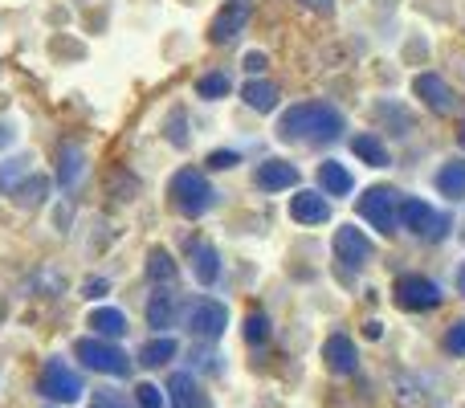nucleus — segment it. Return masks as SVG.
Masks as SVG:
<instances>
[{
  "label": "nucleus",
  "instance_id": "f257e3e1",
  "mask_svg": "<svg viewBox=\"0 0 465 408\" xmlns=\"http://www.w3.org/2000/svg\"><path fill=\"white\" fill-rule=\"evenodd\" d=\"M343 131H347L343 111L331 103H298V106H290L278 123V135L286 139V144H306V147L335 144Z\"/></svg>",
  "mask_w": 465,
  "mask_h": 408
},
{
  "label": "nucleus",
  "instance_id": "f03ea898",
  "mask_svg": "<svg viewBox=\"0 0 465 408\" xmlns=\"http://www.w3.org/2000/svg\"><path fill=\"white\" fill-rule=\"evenodd\" d=\"M168 196L176 204L180 216H204L213 204H217V188L204 180V172L196 168H180L168 184Z\"/></svg>",
  "mask_w": 465,
  "mask_h": 408
},
{
  "label": "nucleus",
  "instance_id": "7ed1b4c3",
  "mask_svg": "<svg viewBox=\"0 0 465 408\" xmlns=\"http://www.w3.org/2000/svg\"><path fill=\"white\" fill-rule=\"evenodd\" d=\"M74 352H78L82 368L98 372V376L127 380L131 368H135V360H131L123 347H114V339H78V343H74Z\"/></svg>",
  "mask_w": 465,
  "mask_h": 408
},
{
  "label": "nucleus",
  "instance_id": "20e7f679",
  "mask_svg": "<svg viewBox=\"0 0 465 408\" xmlns=\"http://www.w3.org/2000/svg\"><path fill=\"white\" fill-rule=\"evenodd\" d=\"M401 224L412 233V237H420V241H445L450 237V229H453V216H445V213H437L429 201H420V196H401Z\"/></svg>",
  "mask_w": 465,
  "mask_h": 408
},
{
  "label": "nucleus",
  "instance_id": "39448f33",
  "mask_svg": "<svg viewBox=\"0 0 465 408\" xmlns=\"http://www.w3.org/2000/svg\"><path fill=\"white\" fill-rule=\"evenodd\" d=\"M331 249H335L339 282H355L363 274V265L371 262V241H368V233L355 229V224H343V229L335 233V241H331Z\"/></svg>",
  "mask_w": 465,
  "mask_h": 408
},
{
  "label": "nucleus",
  "instance_id": "423d86ee",
  "mask_svg": "<svg viewBox=\"0 0 465 408\" xmlns=\"http://www.w3.org/2000/svg\"><path fill=\"white\" fill-rule=\"evenodd\" d=\"M360 216L380 233V237H396V224H401V193L388 184H371L360 196Z\"/></svg>",
  "mask_w": 465,
  "mask_h": 408
},
{
  "label": "nucleus",
  "instance_id": "0eeeda50",
  "mask_svg": "<svg viewBox=\"0 0 465 408\" xmlns=\"http://www.w3.org/2000/svg\"><path fill=\"white\" fill-rule=\"evenodd\" d=\"M82 376L70 368L65 360H49L45 368H41V396H49L54 404H74V401H82Z\"/></svg>",
  "mask_w": 465,
  "mask_h": 408
},
{
  "label": "nucleus",
  "instance_id": "6e6552de",
  "mask_svg": "<svg viewBox=\"0 0 465 408\" xmlns=\"http://www.w3.org/2000/svg\"><path fill=\"white\" fill-rule=\"evenodd\" d=\"M441 286H437L433 278H425V274H404V278H396V306L401 311H433V306H441Z\"/></svg>",
  "mask_w": 465,
  "mask_h": 408
},
{
  "label": "nucleus",
  "instance_id": "1a4fd4ad",
  "mask_svg": "<svg viewBox=\"0 0 465 408\" xmlns=\"http://www.w3.org/2000/svg\"><path fill=\"white\" fill-rule=\"evenodd\" d=\"M229 327V311L225 303H213V298H201V303L188 311V331H193L196 339H204V343H213V339H221Z\"/></svg>",
  "mask_w": 465,
  "mask_h": 408
},
{
  "label": "nucleus",
  "instance_id": "9d476101",
  "mask_svg": "<svg viewBox=\"0 0 465 408\" xmlns=\"http://www.w3.org/2000/svg\"><path fill=\"white\" fill-rule=\"evenodd\" d=\"M249 16H253V8H249V0H229V5L217 8V16H213L209 25V37L217 41V45H229L237 33H245Z\"/></svg>",
  "mask_w": 465,
  "mask_h": 408
},
{
  "label": "nucleus",
  "instance_id": "9b49d317",
  "mask_svg": "<svg viewBox=\"0 0 465 408\" xmlns=\"http://www.w3.org/2000/svg\"><path fill=\"white\" fill-rule=\"evenodd\" d=\"M412 90H417V98H420V103H425L433 114H453V106H458V98H453L450 82H445L441 74H417Z\"/></svg>",
  "mask_w": 465,
  "mask_h": 408
},
{
  "label": "nucleus",
  "instance_id": "f8f14e48",
  "mask_svg": "<svg viewBox=\"0 0 465 408\" xmlns=\"http://www.w3.org/2000/svg\"><path fill=\"white\" fill-rule=\"evenodd\" d=\"M253 180H257L262 193H286V188L298 184V168L286 164V160H265V164H257Z\"/></svg>",
  "mask_w": 465,
  "mask_h": 408
},
{
  "label": "nucleus",
  "instance_id": "ddd939ff",
  "mask_svg": "<svg viewBox=\"0 0 465 408\" xmlns=\"http://www.w3.org/2000/svg\"><path fill=\"white\" fill-rule=\"evenodd\" d=\"M322 360H327V368L335 376H355V368H360V352H355V343L347 335H331L322 343Z\"/></svg>",
  "mask_w": 465,
  "mask_h": 408
},
{
  "label": "nucleus",
  "instance_id": "4468645a",
  "mask_svg": "<svg viewBox=\"0 0 465 408\" xmlns=\"http://www.w3.org/2000/svg\"><path fill=\"white\" fill-rule=\"evenodd\" d=\"M176 314H180V294H172L168 286H160V290H152L147 294V327H172L176 323Z\"/></svg>",
  "mask_w": 465,
  "mask_h": 408
},
{
  "label": "nucleus",
  "instance_id": "2eb2a0df",
  "mask_svg": "<svg viewBox=\"0 0 465 408\" xmlns=\"http://www.w3.org/2000/svg\"><path fill=\"white\" fill-rule=\"evenodd\" d=\"M168 396H172V408H209V396H204V388L196 384L188 372H172Z\"/></svg>",
  "mask_w": 465,
  "mask_h": 408
},
{
  "label": "nucleus",
  "instance_id": "dca6fc26",
  "mask_svg": "<svg viewBox=\"0 0 465 408\" xmlns=\"http://www.w3.org/2000/svg\"><path fill=\"white\" fill-rule=\"evenodd\" d=\"M371 119L388 123V131H392V135H409V131H417V119H412L409 106H401L396 98H380V103L371 106Z\"/></svg>",
  "mask_w": 465,
  "mask_h": 408
},
{
  "label": "nucleus",
  "instance_id": "f3484780",
  "mask_svg": "<svg viewBox=\"0 0 465 408\" xmlns=\"http://www.w3.org/2000/svg\"><path fill=\"white\" fill-rule=\"evenodd\" d=\"M290 216H294L298 224H322V221H331V204H327V196H319V193H298L294 201H290Z\"/></svg>",
  "mask_w": 465,
  "mask_h": 408
},
{
  "label": "nucleus",
  "instance_id": "a211bd4d",
  "mask_svg": "<svg viewBox=\"0 0 465 408\" xmlns=\"http://www.w3.org/2000/svg\"><path fill=\"white\" fill-rule=\"evenodd\" d=\"M86 172V152L78 144H62L57 147V184L62 188H74Z\"/></svg>",
  "mask_w": 465,
  "mask_h": 408
},
{
  "label": "nucleus",
  "instance_id": "6ab92c4d",
  "mask_svg": "<svg viewBox=\"0 0 465 408\" xmlns=\"http://www.w3.org/2000/svg\"><path fill=\"white\" fill-rule=\"evenodd\" d=\"M86 327H94L98 339H123L127 335V314L114 311V306H98V311H90Z\"/></svg>",
  "mask_w": 465,
  "mask_h": 408
},
{
  "label": "nucleus",
  "instance_id": "aec40b11",
  "mask_svg": "<svg viewBox=\"0 0 465 408\" xmlns=\"http://www.w3.org/2000/svg\"><path fill=\"white\" fill-rule=\"evenodd\" d=\"M319 188L331 196H347L355 188V180L339 160H327V164H319Z\"/></svg>",
  "mask_w": 465,
  "mask_h": 408
},
{
  "label": "nucleus",
  "instance_id": "412c9836",
  "mask_svg": "<svg viewBox=\"0 0 465 408\" xmlns=\"http://www.w3.org/2000/svg\"><path fill=\"white\" fill-rule=\"evenodd\" d=\"M437 193L441 196H450V201H461L465 196V160H450V164H441V172H437Z\"/></svg>",
  "mask_w": 465,
  "mask_h": 408
},
{
  "label": "nucleus",
  "instance_id": "4be33fe9",
  "mask_svg": "<svg viewBox=\"0 0 465 408\" xmlns=\"http://www.w3.org/2000/svg\"><path fill=\"white\" fill-rule=\"evenodd\" d=\"M351 152L360 155L368 168H392V155H388L384 139H376V135H355L351 139Z\"/></svg>",
  "mask_w": 465,
  "mask_h": 408
},
{
  "label": "nucleus",
  "instance_id": "5701e85b",
  "mask_svg": "<svg viewBox=\"0 0 465 408\" xmlns=\"http://www.w3.org/2000/svg\"><path fill=\"white\" fill-rule=\"evenodd\" d=\"M193 274L201 286H213L221 278V254L213 245H196L193 249Z\"/></svg>",
  "mask_w": 465,
  "mask_h": 408
},
{
  "label": "nucleus",
  "instance_id": "b1692460",
  "mask_svg": "<svg viewBox=\"0 0 465 408\" xmlns=\"http://www.w3.org/2000/svg\"><path fill=\"white\" fill-rule=\"evenodd\" d=\"M8 196H13L16 208H37V204L49 196V180H45V176H25Z\"/></svg>",
  "mask_w": 465,
  "mask_h": 408
},
{
  "label": "nucleus",
  "instance_id": "393cba45",
  "mask_svg": "<svg viewBox=\"0 0 465 408\" xmlns=\"http://www.w3.org/2000/svg\"><path fill=\"white\" fill-rule=\"evenodd\" d=\"M241 98H245L253 111L270 114L273 106H278V86L273 82H245V90H241Z\"/></svg>",
  "mask_w": 465,
  "mask_h": 408
},
{
  "label": "nucleus",
  "instance_id": "a878e982",
  "mask_svg": "<svg viewBox=\"0 0 465 408\" xmlns=\"http://www.w3.org/2000/svg\"><path fill=\"white\" fill-rule=\"evenodd\" d=\"M176 274H180V265L172 262V254H168V249H163V245H155L152 254H147V278H152V282H160V286H168V282L176 278Z\"/></svg>",
  "mask_w": 465,
  "mask_h": 408
},
{
  "label": "nucleus",
  "instance_id": "bb28decb",
  "mask_svg": "<svg viewBox=\"0 0 465 408\" xmlns=\"http://www.w3.org/2000/svg\"><path fill=\"white\" fill-rule=\"evenodd\" d=\"M176 339H152V343H143V352H139V363H147V368H163L168 360H176Z\"/></svg>",
  "mask_w": 465,
  "mask_h": 408
},
{
  "label": "nucleus",
  "instance_id": "cd10ccee",
  "mask_svg": "<svg viewBox=\"0 0 465 408\" xmlns=\"http://www.w3.org/2000/svg\"><path fill=\"white\" fill-rule=\"evenodd\" d=\"M229 86H232V82H229L225 70H213V74H201V78H196V95L209 98V103H213V98H225Z\"/></svg>",
  "mask_w": 465,
  "mask_h": 408
},
{
  "label": "nucleus",
  "instance_id": "c85d7f7f",
  "mask_svg": "<svg viewBox=\"0 0 465 408\" xmlns=\"http://www.w3.org/2000/svg\"><path fill=\"white\" fill-rule=\"evenodd\" d=\"M245 343H253V347H262L265 339H270V319H265L262 311H253V314H245Z\"/></svg>",
  "mask_w": 465,
  "mask_h": 408
},
{
  "label": "nucleus",
  "instance_id": "c756f323",
  "mask_svg": "<svg viewBox=\"0 0 465 408\" xmlns=\"http://www.w3.org/2000/svg\"><path fill=\"white\" fill-rule=\"evenodd\" d=\"M29 176V168H25V160H8L5 168H0V193H13L21 180Z\"/></svg>",
  "mask_w": 465,
  "mask_h": 408
},
{
  "label": "nucleus",
  "instance_id": "7c9ffc66",
  "mask_svg": "<svg viewBox=\"0 0 465 408\" xmlns=\"http://www.w3.org/2000/svg\"><path fill=\"white\" fill-rule=\"evenodd\" d=\"M445 352H450V355H465V319L453 323V327L445 331Z\"/></svg>",
  "mask_w": 465,
  "mask_h": 408
},
{
  "label": "nucleus",
  "instance_id": "2f4dec72",
  "mask_svg": "<svg viewBox=\"0 0 465 408\" xmlns=\"http://www.w3.org/2000/svg\"><path fill=\"white\" fill-rule=\"evenodd\" d=\"M135 404L139 408H163V393L155 384H139L135 388Z\"/></svg>",
  "mask_w": 465,
  "mask_h": 408
},
{
  "label": "nucleus",
  "instance_id": "473e14b6",
  "mask_svg": "<svg viewBox=\"0 0 465 408\" xmlns=\"http://www.w3.org/2000/svg\"><path fill=\"white\" fill-rule=\"evenodd\" d=\"M90 408H127L119 393H111V388H98L94 396H90Z\"/></svg>",
  "mask_w": 465,
  "mask_h": 408
},
{
  "label": "nucleus",
  "instance_id": "72a5a7b5",
  "mask_svg": "<svg viewBox=\"0 0 465 408\" xmlns=\"http://www.w3.org/2000/svg\"><path fill=\"white\" fill-rule=\"evenodd\" d=\"M232 164H237V152H213V155H209V168H221V172H225V168H232Z\"/></svg>",
  "mask_w": 465,
  "mask_h": 408
},
{
  "label": "nucleus",
  "instance_id": "f704fd0d",
  "mask_svg": "<svg viewBox=\"0 0 465 408\" xmlns=\"http://www.w3.org/2000/svg\"><path fill=\"white\" fill-rule=\"evenodd\" d=\"M168 139H172V144H180V147L188 144V131H184V114H180V119H172V131H168Z\"/></svg>",
  "mask_w": 465,
  "mask_h": 408
},
{
  "label": "nucleus",
  "instance_id": "c9c22d12",
  "mask_svg": "<svg viewBox=\"0 0 465 408\" xmlns=\"http://www.w3.org/2000/svg\"><path fill=\"white\" fill-rule=\"evenodd\" d=\"M363 335H368V339H380V335H384V323H380V319H368V323H363Z\"/></svg>",
  "mask_w": 465,
  "mask_h": 408
},
{
  "label": "nucleus",
  "instance_id": "e433bc0d",
  "mask_svg": "<svg viewBox=\"0 0 465 408\" xmlns=\"http://www.w3.org/2000/svg\"><path fill=\"white\" fill-rule=\"evenodd\" d=\"M306 8H314V13H331L335 8V0H302Z\"/></svg>",
  "mask_w": 465,
  "mask_h": 408
},
{
  "label": "nucleus",
  "instance_id": "4c0bfd02",
  "mask_svg": "<svg viewBox=\"0 0 465 408\" xmlns=\"http://www.w3.org/2000/svg\"><path fill=\"white\" fill-rule=\"evenodd\" d=\"M245 70H253V74L265 70V54H249V57H245Z\"/></svg>",
  "mask_w": 465,
  "mask_h": 408
},
{
  "label": "nucleus",
  "instance_id": "58836bf2",
  "mask_svg": "<svg viewBox=\"0 0 465 408\" xmlns=\"http://www.w3.org/2000/svg\"><path fill=\"white\" fill-rule=\"evenodd\" d=\"M103 294H106V282H103V278H94V282L86 286V298H103Z\"/></svg>",
  "mask_w": 465,
  "mask_h": 408
},
{
  "label": "nucleus",
  "instance_id": "ea45409f",
  "mask_svg": "<svg viewBox=\"0 0 465 408\" xmlns=\"http://www.w3.org/2000/svg\"><path fill=\"white\" fill-rule=\"evenodd\" d=\"M13 139H16V131L8 127V123H0V147H8V144H13Z\"/></svg>",
  "mask_w": 465,
  "mask_h": 408
},
{
  "label": "nucleus",
  "instance_id": "a19ab883",
  "mask_svg": "<svg viewBox=\"0 0 465 408\" xmlns=\"http://www.w3.org/2000/svg\"><path fill=\"white\" fill-rule=\"evenodd\" d=\"M458 294L465 298V265H461V270H458Z\"/></svg>",
  "mask_w": 465,
  "mask_h": 408
},
{
  "label": "nucleus",
  "instance_id": "79ce46f5",
  "mask_svg": "<svg viewBox=\"0 0 465 408\" xmlns=\"http://www.w3.org/2000/svg\"><path fill=\"white\" fill-rule=\"evenodd\" d=\"M458 144L465 147V123H461V131H458Z\"/></svg>",
  "mask_w": 465,
  "mask_h": 408
},
{
  "label": "nucleus",
  "instance_id": "37998d69",
  "mask_svg": "<svg viewBox=\"0 0 465 408\" xmlns=\"http://www.w3.org/2000/svg\"><path fill=\"white\" fill-rule=\"evenodd\" d=\"M0 319H5V306H0Z\"/></svg>",
  "mask_w": 465,
  "mask_h": 408
}]
</instances>
